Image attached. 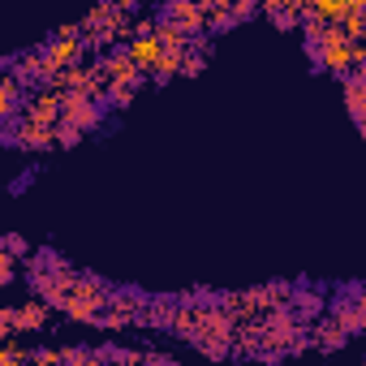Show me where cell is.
<instances>
[{"label":"cell","mask_w":366,"mask_h":366,"mask_svg":"<svg viewBox=\"0 0 366 366\" xmlns=\"http://www.w3.org/2000/svg\"><path fill=\"white\" fill-rule=\"evenodd\" d=\"M108 297H112V285H104L99 276L78 272V276L69 280L65 297L56 302V310H61L65 319H74V323H91V327H99V323H104V310H108Z\"/></svg>","instance_id":"cell-1"},{"label":"cell","mask_w":366,"mask_h":366,"mask_svg":"<svg viewBox=\"0 0 366 366\" xmlns=\"http://www.w3.org/2000/svg\"><path fill=\"white\" fill-rule=\"evenodd\" d=\"M147 302H151V297H142L138 289H112V297H108V310H104V323H99V327L121 332V327L147 323Z\"/></svg>","instance_id":"cell-2"},{"label":"cell","mask_w":366,"mask_h":366,"mask_svg":"<svg viewBox=\"0 0 366 366\" xmlns=\"http://www.w3.org/2000/svg\"><path fill=\"white\" fill-rule=\"evenodd\" d=\"M104 112H108V104H99V99H91V95H82V91H65V112H61V121H69V125H78V129H99V125H104Z\"/></svg>","instance_id":"cell-3"},{"label":"cell","mask_w":366,"mask_h":366,"mask_svg":"<svg viewBox=\"0 0 366 366\" xmlns=\"http://www.w3.org/2000/svg\"><path fill=\"white\" fill-rule=\"evenodd\" d=\"M159 22H172V26H181L186 35H203V31H207L203 0H168L164 14H159Z\"/></svg>","instance_id":"cell-4"},{"label":"cell","mask_w":366,"mask_h":366,"mask_svg":"<svg viewBox=\"0 0 366 366\" xmlns=\"http://www.w3.org/2000/svg\"><path fill=\"white\" fill-rule=\"evenodd\" d=\"M26 95L31 86L18 78V69H5V78H0V121H18L26 112Z\"/></svg>","instance_id":"cell-5"},{"label":"cell","mask_w":366,"mask_h":366,"mask_svg":"<svg viewBox=\"0 0 366 366\" xmlns=\"http://www.w3.org/2000/svg\"><path fill=\"white\" fill-rule=\"evenodd\" d=\"M99 61H104V69H108V78H112V82H134V86H142V82H147V74L138 69V61L129 56V48H108Z\"/></svg>","instance_id":"cell-6"},{"label":"cell","mask_w":366,"mask_h":366,"mask_svg":"<svg viewBox=\"0 0 366 366\" xmlns=\"http://www.w3.org/2000/svg\"><path fill=\"white\" fill-rule=\"evenodd\" d=\"M310 340H315V349H319V353H336V349L349 340V327H345L336 315H327V319L319 315V319L310 323Z\"/></svg>","instance_id":"cell-7"},{"label":"cell","mask_w":366,"mask_h":366,"mask_svg":"<svg viewBox=\"0 0 366 366\" xmlns=\"http://www.w3.org/2000/svg\"><path fill=\"white\" fill-rule=\"evenodd\" d=\"M9 69H18V78H22L31 91L52 78V65H48V52H44V48H39V52H22L18 61H9Z\"/></svg>","instance_id":"cell-8"},{"label":"cell","mask_w":366,"mask_h":366,"mask_svg":"<svg viewBox=\"0 0 366 366\" xmlns=\"http://www.w3.org/2000/svg\"><path fill=\"white\" fill-rule=\"evenodd\" d=\"M125 48H129V56L138 61V69L151 78V74H155V65H159V56H164V44H159V35H134Z\"/></svg>","instance_id":"cell-9"},{"label":"cell","mask_w":366,"mask_h":366,"mask_svg":"<svg viewBox=\"0 0 366 366\" xmlns=\"http://www.w3.org/2000/svg\"><path fill=\"white\" fill-rule=\"evenodd\" d=\"M340 82H345V108H349V117H353V121H366V78L353 69V74H345Z\"/></svg>","instance_id":"cell-10"},{"label":"cell","mask_w":366,"mask_h":366,"mask_svg":"<svg viewBox=\"0 0 366 366\" xmlns=\"http://www.w3.org/2000/svg\"><path fill=\"white\" fill-rule=\"evenodd\" d=\"M177 297H151L147 302V323L142 327H155V332H168L172 327V319H177Z\"/></svg>","instance_id":"cell-11"},{"label":"cell","mask_w":366,"mask_h":366,"mask_svg":"<svg viewBox=\"0 0 366 366\" xmlns=\"http://www.w3.org/2000/svg\"><path fill=\"white\" fill-rule=\"evenodd\" d=\"M293 315L302 319V323H315L319 315H323V297H319V289H293Z\"/></svg>","instance_id":"cell-12"},{"label":"cell","mask_w":366,"mask_h":366,"mask_svg":"<svg viewBox=\"0 0 366 366\" xmlns=\"http://www.w3.org/2000/svg\"><path fill=\"white\" fill-rule=\"evenodd\" d=\"M134 95H138V86H134V82H112L104 104H108V108H129V99H134Z\"/></svg>","instance_id":"cell-13"},{"label":"cell","mask_w":366,"mask_h":366,"mask_svg":"<svg viewBox=\"0 0 366 366\" xmlns=\"http://www.w3.org/2000/svg\"><path fill=\"white\" fill-rule=\"evenodd\" d=\"M340 26H345L349 39H366V9H345Z\"/></svg>","instance_id":"cell-14"},{"label":"cell","mask_w":366,"mask_h":366,"mask_svg":"<svg viewBox=\"0 0 366 366\" xmlns=\"http://www.w3.org/2000/svg\"><path fill=\"white\" fill-rule=\"evenodd\" d=\"M82 134H86V129H78V125L61 121V125H56V147H78V142H82Z\"/></svg>","instance_id":"cell-15"},{"label":"cell","mask_w":366,"mask_h":366,"mask_svg":"<svg viewBox=\"0 0 366 366\" xmlns=\"http://www.w3.org/2000/svg\"><path fill=\"white\" fill-rule=\"evenodd\" d=\"M18 263H22V259L9 254V250L0 254V285H14V280H18Z\"/></svg>","instance_id":"cell-16"},{"label":"cell","mask_w":366,"mask_h":366,"mask_svg":"<svg viewBox=\"0 0 366 366\" xmlns=\"http://www.w3.org/2000/svg\"><path fill=\"white\" fill-rule=\"evenodd\" d=\"M263 5L259 0H233V22H246V18H254Z\"/></svg>","instance_id":"cell-17"},{"label":"cell","mask_w":366,"mask_h":366,"mask_svg":"<svg viewBox=\"0 0 366 366\" xmlns=\"http://www.w3.org/2000/svg\"><path fill=\"white\" fill-rule=\"evenodd\" d=\"M5 250H9V254H18V259H22V263H26V259H31V250H26V242H22V237H18V233H9V237H5Z\"/></svg>","instance_id":"cell-18"},{"label":"cell","mask_w":366,"mask_h":366,"mask_svg":"<svg viewBox=\"0 0 366 366\" xmlns=\"http://www.w3.org/2000/svg\"><path fill=\"white\" fill-rule=\"evenodd\" d=\"M357 74H362V78H366V65H357Z\"/></svg>","instance_id":"cell-19"},{"label":"cell","mask_w":366,"mask_h":366,"mask_svg":"<svg viewBox=\"0 0 366 366\" xmlns=\"http://www.w3.org/2000/svg\"><path fill=\"white\" fill-rule=\"evenodd\" d=\"M357 125H362V138H366V121H357Z\"/></svg>","instance_id":"cell-20"}]
</instances>
